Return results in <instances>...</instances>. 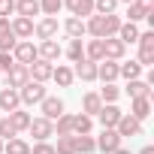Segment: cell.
I'll return each instance as SVG.
<instances>
[{
	"instance_id": "cell-1",
	"label": "cell",
	"mask_w": 154,
	"mask_h": 154,
	"mask_svg": "<svg viewBox=\"0 0 154 154\" xmlns=\"http://www.w3.org/2000/svg\"><path fill=\"white\" fill-rule=\"evenodd\" d=\"M121 15H91L85 21V33H91L94 39H109V36H118V27H121Z\"/></svg>"
},
{
	"instance_id": "cell-2",
	"label": "cell",
	"mask_w": 154,
	"mask_h": 154,
	"mask_svg": "<svg viewBox=\"0 0 154 154\" xmlns=\"http://www.w3.org/2000/svg\"><path fill=\"white\" fill-rule=\"evenodd\" d=\"M48 94H45V85H39V82H27V85H21L18 88V100H21V106H36V103H42Z\"/></svg>"
},
{
	"instance_id": "cell-3",
	"label": "cell",
	"mask_w": 154,
	"mask_h": 154,
	"mask_svg": "<svg viewBox=\"0 0 154 154\" xmlns=\"http://www.w3.org/2000/svg\"><path fill=\"white\" fill-rule=\"evenodd\" d=\"M36 57H39V54H36V45H33L30 39H21V42L12 48V60H15V63H21V66H30Z\"/></svg>"
},
{
	"instance_id": "cell-4",
	"label": "cell",
	"mask_w": 154,
	"mask_h": 154,
	"mask_svg": "<svg viewBox=\"0 0 154 154\" xmlns=\"http://www.w3.org/2000/svg\"><path fill=\"white\" fill-rule=\"evenodd\" d=\"M27 133H30L36 142H48V139L54 136V124H51V121H45V118L39 115V118H30V127H27Z\"/></svg>"
},
{
	"instance_id": "cell-5",
	"label": "cell",
	"mask_w": 154,
	"mask_h": 154,
	"mask_svg": "<svg viewBox=\"0 0 154 154\" xmlns=\"http://www.w3.org/2000/svg\"><path fill=\"white\" fill-rule=\"evenodd\" d=\"M121 115H124V112H121L115 103H103V109L97 112V121L103 124V130H115L118 121H121Z\"/></svg>"
},
{
	"instance_id": "cell-6",
	"label": "cell",
	"mask_w": 154,
	"mask_h": 154,
	"mask_svg": "<svg viewBox=\"0 0 154 154\" xmlns=\"http://www.w3.org/2000/svg\"><path fill=\"white\" fill-rule=\"evenodd\" d=\"M57 30H60L57 18H42V21H36V24H33V33H36V39H39V42L54 39V36H57Z\"/></svg>"
},
{
	"instance_id": "cell-7",
	"label": "cell",
	"mask_w": 154,
	"mask_h": 154,
	"mask_svg": "<svg viewBox=\"0 0 154 154\" xmlns=\"http://www.w3.org/2000/svg\"><path fill=\"white\" fill-rule=\"evenodd\" d=\"M51 69H54V63H48V60H33L30 66H27V72H30V79L33 82H39V85H45L48 79H51Z\"/></svg>"
},
{
	"instance_id": "cell-8",
	"label": "cell",
	"mask_w": 154,
	"mask_h": 154,
	"mask_svg": "<svg viewBox=\"0 0 154 154\" xmlns=\"http://www.w3.org/2000/svg\"><path fill=\"white\" fill-rule=\"evenodd\" d=\"M124 51H127V45H124L121 39H115V36L103 39V60H118V63H121Z\"/></svg>"
},
{
	"instance_id": "cell-9",
	"label": "cell",
	"mask_w": 154,
	"mask_h": 154,
	"mask_svg": "<svg viewBox=\"0 0 154 154\" xmlns=\"http://www.w3.org/2000/svg\"><path fill=\"white\" fill-rule=\"evenodd\" d=\"M39 109H42V118L54 124V121L63 115V100H57V97H45V100L39 103Z\"/></svg>"
},
{
	"instance_id": "cell-10",
	"label": "cell",
	"mask_w": 154,
	"mask_h": 154,
	"mask_svg": "<svg viewBox=\"0 0 154 154\" xmlns=\"http://www.w3.org/2000/svg\"><path fill=\"white\" fill-rule=\"evenodd\" d=\"M115 133L121 136V139H133V136H142V124L136 121V118H130V115H121V121H118V127H115Z\"/></svg>"
},
{
	"instance_id": "cell-11",
	"label": "cell",
	"mask_w": 154,
	"mask_h": 154,
	"mask_svg": "<svg viewBox=\"0 0 154 154\" xmlns=\"http://www.w3.org/2000/svg\"><path fill=\"white\" fill-rule=\"evenodd\" d=\"M94 142H97V148H100L103 154H112V151H118V148H121V136H118L115 130H103Z\"/></svg>"
},
{
	"instance_id": "cell-12",
	"label": "cell",
	"mask_w": 154,
	"mask_h": 154,
	"mask_svg": "<svg viewBox=\"0 0 154 154\" xmlns=\"http://www.w3.org/2000/svg\"><path fill=\"white\" fill-rule=\"evenodd\" d=\"M63 6L72 12V18H82V21H85V15L88 18L94 15V0H63Z\"/></svg>"
},
{
	"instance_id": "cell-13",
	"label": "cell",
	"mask_w": 154,
	"mask_h": 154,
	"mask_svg": "<svg viewBox=\"0 0 154 154\" xmlns=\"http://www.w3.org/2000/svg\"><path fill=\"white\" fill-rule=\"evenodd\" d=\"M30 82V72H27V66H21V63H15L9 72H6V88H21V85H27Z\"/></svg>"
},
{
	"instance_id": "cell-14",
	"label": "cell",
	"mask_w": 154,
	"mask_h": 154,
	"mask_svg": "<svg viewBox=\"0 0 154 154\" xmlns=\"http://www.w3.org/2000/svg\"><path fill=\"white\" fill-rule=\"evenodd\" d=\"M21 109V100H18V91L15 88H0V112H15Z\"/></svg>"
},
{
	"instance_id": "cell-15",
	"label": "cell",
	"mask_w": 154,
	"mask_h": 154,
	"mask_svg": "<svg viewBox=\"0 0 154 154\" xmlns=\"http://www.w3.org/2000/svg\"><path fill=\"white\" fill-rule=\"evenodd\" d=\"M36 54H39V60H48V63H54V60L63 54V48H60L54 39H45V42H39V45H36Z\"/></svg>"
},
{
	"instance_id": "cell-16",
	"label": "cell",
	"mask_w": 154,
	"mask_h": 154,
	"mask_svg": "<svg viewBox=\"0 0 154 154\" xmlns=\"http://www.w3.org/2000/svg\"><path fill=\"white\" fill-rule=\"evenodd\" d=\"M72 75L82 79V82H97V63L94 60H79L72 66Z\"/></svg>"
},
{
	"instance_id": "cell-17",
	"label": "cell",
	"mask_w": 154,
	"mask_h": 154,
	"mask_svg": "<svg viewBox=\"0 0 154 154\" xmlns=\"http://www.w3.org/2000/svg\"><path fill=\"white\" fill-rule=\"evenodd\" d=\"M9 27H12L15 39H30V36H33V18H21V15H15V21H9Z\"/></svg>"
},
{
	"instance_id": "cell-18",
	"label": "cell",
	"mask_w": 154,
	"mask_h": 154,
	"mask_svg": "<svg viewBox=\"0 0 154 154\" xmlns=\"http://www.w3.org/2000/svg\"><path fill=\"white\" fill-rule=\"evenodd\" d=\"M148 115H151V97H136V100L130 103V118H136V121L142 124Z\"/></svg>"
},
{
	"instance_id": "cell-19",
	"label": "cell",
	"mask_w": 154,
	"mask_h": 154,
	"mask_svg": "<svg viewBox=\"0 0 154 154\" xmlns=\"http://www.w3.org/2000/svg\"><path fill=\"white\" fill-rule=\"evenodd\" d=\"M97 79H100L103 85L115 82V79H118V60H100V63H97Z\"/></svg>"
},
{
	"instance_id": "cell-20",
	"label": "cell",
	"mask_w": 154,
	"mask_h": 154,
	"mask_svg": "<svg viewBox=\"0 0 154 154\" xmlns=\"http://www.w3.org/2000/svg\"><path fill=\"white\" fill-rule=\"evenodd\" d=\"M115 39H121L124 45H133L136 39H139V27L133 24V21H121V27H118V36Z\"/></svg>"
},
{
	"instance_id": "cell-21",
	"label": "cell",
	"mask_w": 154,
	"mask_h": 154,
	"mask_svg": "<svg viewBox=\"0 0 154 154\" xmlns=\"http://www.w3.org/2000/svg\"><path fill=\"white\" fill-rule=\"evenodd\" d=\"M100 109H103V100H100V94H94V91H91V94H85V97H82V115L94 118Z\"/></svg>"
},
{
	"instance_id": "cell-22",
	"label": "cell",
	"mask_w": 154,
	"mask_h": 154,
	"mask_svg": "<svg viewBox=\"0 0 154 154\" xmlns=\"http://www.w3.org/2000/svg\"><path fill=\"white\" fill-rule=\"evenodd\" d=\"M91 130H94V118L72 115V136H91Z\"/></svg>"
},
{
	"instance_id": "cell-23",
	"label": "cell",
	"mask_w": 154,
	"mask_h": 154,
	"mask_svg": "<svg viewBox=\"0 0 154 154\" xmlns=\"http://www.w3.org/2000/svg\"><path fill=\"white\" fill-rule=\"evenodd\" d=\"M127 97L136 100V97H151V85L142 82V79H130L127 82Z\"/></svg>"
},
{
	"instance_id": "cell-24",
	"label": "cell",
	"mask_w": 154,
	"mask_h": 154,
	"mask_svg": "<svg viewBox=\"0 0 154 154\" xmlns=\"http://www.w3.org/2000/svg\"><path fill=\"white\" fill-rule=\"evenodd\" d=\"M51 79H54L60 88H69V85H72V79H75V75H72V66H63V63H57V66L51 69Z\"/></svg>"
},
{
	"instance_id": "cell-25",
	"label": "cell",
	"mask_w": 154,
	"mask_h": 154,
	"mask_svg": "<svg viewBox=\"0 0 154 154\" xmlns=\"http://www.w3.org/2000/svg\"><path fill=\"white\" fill-rule=\"evenodd\" d=\"M6 118H9V124L15 127V133H21V130L30 127V112H24V109H15V112H9Z\"/></svg>"
},
{
	"instance_id": "cell-26",
	"label": "cell",
	"mask_w": 154,
	"mask_h": 154,
	"mask_svg": "<svg viewBox=\"0 0 154 154\" xmlns=\"http://www.w3.org/2000/svg\"><path fill=\"white\" fill-rule=\"evenodd\" d=\"M15 12H18L21 18L39 15V0H15Z\"/></svg>"
},
{
	"instance_id": "cell-27",
	"label": "cell",
	"mask_w": 154,
	"mask_h": 154,
	"mask_svg": "<svg viewBox=\"0 0 154 154\" xmlns=\"http://www.w3.org/2000/svg\"><path fill=\"white\" fill-rule=\"evenodd\" d=\"M63 30L69 33V39H82V36H85V21H82V18H72V15H69V18L63 21Z\"/></svg>"
},
{
	"instance_id": "cell-28",
	"label": "cell",
	"mask_w": 154,
	"mask_h": 154,
	"mask_svg": "<svg viewBox=\"0 0 154 154\" xmlns=\"http://www.w3.org/2000/svg\"><path fill=\"white\" fill-rule=\"evenodd\" d=\"M118 75H124L127 82H130V79H139V75H142V66H139V60H127V63H118Z\"/></svg>"
},
{
	"instance_id": "cell-29",
	"label": "cell",
	"mask_w": 154,
	"mask_h": 154,
	"mask_svg": "<svg viewBox=\"0 0 154 154\" xmlns=\"http://www.w3.org/2000/svg\"><path fill=\"white\" fill-rule=\"evenodd\" d=\"M85 60H94V63L103 60V39H91L85 45Z\"/></svg>"
},
{
	"instance_id": "cell-30",
	"label": "cell",
	"mask_w": 154,
	"mask_h": 154,
	"mask_svg": "<svg viewBox=\"0 0 154 154\" xmlns=\"http://www.w3.org/2000/svg\"><path fill=\"white\" fill-rule=\"evenodd\" d=\"M3 154H30V145L24 142V139H9V142H3Z\"/></svg>"
},
{
	"instance_id": "cell-31",
	"label": "cell",
	"mask_w": 154,
	"mask_h": 154,
	"mask_svg": "<svg viewBox=\"0 0 154 154\" xmlns=\"http://www.w3.org/2000/svg\"><path fill=\"white\" fill-rule=\"evenodd\" d=\"M72 142H75V154H91V151H97L94 136H72Z\"/></svg>"
},
{
	"instance_id": "cell-32",
	"label": "cell",
	"mask_w": 154,
	"mask_h": 154,
	"mask_svg": "<svg viewBox=\"0 0 154 154\" xmlns=\"http://www.w3.org/2000/svg\"><path fill=\"white\" fill-rule=\"evenodd\" d=\"M66 57H69L72 63L85 60V45H82V39H69V45H66Z\"/></svg>"
},
{
	"instance_id": "cell-33",
	"label": "cell",
	"mask_w": 154,
	"mask_h": 154,
	"mask_svg": "<svg viewBox=\"0 0 154 154\" xmlns=\"http://www.w3.org/2000/svg\"><path fill=\"white\" fill-rule=\"evenodd\" d=\"M54 133H57V136H72V115L63 112V115L54 121Z\"/></svg>"
},
{
	"instance_id": "cell-34",
	"label": "cell",
	"mask_w": 154,
	"mask_h": 154,
	"mask_svg": "<svg viewBox=\"0 0 154 154\" xmlns=\"http://www.w3.org/2000/svg\"><path fill=\"white\" fill-rule=\"evenodd\" d=\"M63 6V0H39V12H45V18H54Z\"/></svg>"
},
{
	"instance_id": "cell-35",
	"label": "cell",
	"mask_w": 154,
	"mask_h": 154,
	"mask_svg": "<svg viewBox=\"0 0 154 154\" xmlns=\"http://www.w3.org/2000/svg\"><path fill=\"white\" fill-rule=\"evenodd\" d=\"M118 0H94V15H115Z\"/></svg>"
},
{
	"instance_id": "cell-36",
	"label": "cell",
	"mask_w": 154,
	"mask_h": 154,
	"mask_svg": "<svg viewBox=\"0 0 154 154\" xmlns=\"http://www.w3.org/2000/svg\"><path fill=\"white\" fill-rule=\"evenodd\" d=\"M54 154H75V142H72V136H57Z\"/></svg>"
},
{
	"instance_id": "cell-37",
	"label": "cell",
	"mask_w": 154,
	"mask_h": 154,
	"mask_svg": "<svg viewBox=\"0 0 154 154\" xmlns=\"http://www.w3.org/2000/svg\"><path fill=\"white\" fill-rule=\"evenodd\" d=\"M118 97H121V88H115V82L103 85V91H100V100H103V103H115Z\"/></svg>"
},
{
	"instance_id": "cell-38",
	"label": "cell",
	"mask_w": 154,
	"mask_h": 154,
	"mask_svg": "<svg viewBox=\"0 0 154 154\" xmlns=\"http://www.w3.org/2000/svg\"><path fill=\"white\" fill-rule=\"evenodd\" d=\"M145 15H148V9H145V6H139V3H130V6H127V21H133V24H136V21H142Z\"/></svg>"
},
{
	"instance_id": "cell-39",
	"label": "cell",
	"mask_w": 154,
	"mask_h": 154,
	"mask_svg": "<svg viewBox=\"0 0 154 154\" xmlns=\"http://www.w3.org/2000/svg\"><path fill=\"white\" fill-rule=\"evenodd\" d=\"M139 51H154V30H145V33H139Z\"/></svg>"
},
{
	"instance_id": "cell-40",
	"label": "cell",
	"mask_w": 154,
	"mask_h": 154,
	"mask_svg": "<svg viewBox=\"0 0 154 154\" xmlns=\"http://www.w3.org/2000/svg\"><path fill=\"white\" fill-rule=\"evenodd\" d=\"M18 133H15V127L9 124V118H0V139L3 142H9V139H15Z\"/></svg>"
},
{
	"instance_id": "cell-41",
	"label": "cell",
	"mask_w": 154,
	"mask_h": 154,
	"mask_svg": "<svg viewBox=\"0 0 154 154\" xmlns=\"http://www.w3.org/2000/svg\"><path fill=\"white\" fill-rule=\"evenodd\" d=\"M18 45V39H15V33H6V36H0V51H9L12 54V48Z\"/></svg>"
},
{
	"instance_id": "cell-42",
	"label": "cell",
	"mask_w": 154,
	"mask_h": 154,
	"mask_svg": "<svg viewBox=\"0 0 154 154\" xmlns=\"http://www.w3.org/2000/svg\"><path fill=\"white\" fill-rule=\"evenodd\" d=\"M15 66V60H12V54L9 51H0V72H9Z\"/></svg>"
},
{
	"instance_id": "cell-43",
	"label": "cell",
	"mask_w": 154,
	"mask_h": 154,
	"mask_svg": "<svg viewBox=\"0 0 154 154\" xmlns=\"http://www.w3.org/2000/svg\"><path fill=\"white\" fill-rule=\"evenodd\" d=\"M15 12V0H0V18H9Z\"/></svg>"
},
{
	"instance_id": "cell-44",
	"label": "cell",
	"mask_w": 154,
	"mask_h": 154,
	"mask_svg": "<svg viewBox=\"0 0 154 154\" xmlns=\"http://www.w3.org/2000/svg\"><path fill=\"white\" fill-rule=\"evenodd\" d=\"M30 154H54V145H48V142H36V145H30Z\"/></svg>"
},
{
	"instance_id": "cell-45",
	"label": "cell",
	"mask_w": 154,
	"mask_h": 154,
	"mask_svg": "<svg viewBox=\"0 0 154 154\" xmlns=\"http://www.w3.org/2000/svg\"><path fill=\"white\" fill-rule=\"evenodd\" d=\"M139 6H145V9H154V0H136Z\"/></svg>"
},
{
	"instance_id": "cell-46",
	"label": "cell",
	"mask_w": 154,
	"mask_h": 154,
	"mask_svg": "<svg viewBox=\"0 0 154 154\" xmlns=\"http://www.w3.org/2000/svg\"><path fill=\"white\" fill-rule=\"evenodd\" d=\"M139 154H154V148H151V145H145V148H142Z\"/></svg>"
},
{
	"instance_id": "cell-47",
	"label": "cell",
	"mask_w": 154,
	"mask_h": 154,
	"mask_svg": "<svg viewBox=\"0 0 154 154\" xmlns=\"http://www.w3.org/2000/svg\"><path fill=\"white\" fill-rule=\"evenodd\" d=\"M112 154H130V151H127V148H118V151H112Z\"/></svg>"
},
{
	"instance_id": "cell-48",
	"label": "cell",
	"mask_w": 154,
	"mask_h": 154,
	"mask_svg": "<svg viewBox=\"0 0 154 154\" xmlns=\"http://www.w3.org/2000/svg\"><path fill=\"white\" fill-rule=\"evenodd\" d=\"M118 3H127V6H130V3H136V0H118Z\"/></svg>"
},
{
	"instance_id": "cell-49",
	"label": "cell",
	"mask_w": 154,
	"mask_h": 154,
	"mask_svg": "<svg viewBox=\"0 0 154 154\" xmlns=\"http://www.w3.org/2000/svg\"><path fill=\"white\" fill-rule=\"evenodd\" d=\"M0 154H3V139H0Z\"/></svg>"
}]
</instances>
